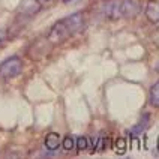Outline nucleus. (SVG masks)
<instances>
[{
    "mask_svg": "<svg viewBox=\"0 0 159 159\" xmlns=\"http://www.w3.org/2000/svg\"><path fill=\"white\" fill-rule=\"evenodd\" d=\"M71 36H72V33H71V30H69V27H68V24L65 23V20H60V21H57L51 27L47 39H48V42L51 45H60L66 39H69Z\"/></svg>",
    "mask_w": 159,
    "mask_h": 159,
    "instance_id": "7ed1b4c3",
    "label": "nucleus"
},
{
    "mask_svg": "<svg viewBox=\"0 0 159 159\" xmlns=\"http://www.w3.org/2000/svg\"><path fill=\"white\" fill-rule=\"evenodd\" d=\"M63 20H65V23L68 24L72 35L83 32L84 27H86V20H84V14H83V12H75V14L63 18Z\"/></svg>",
    "mask_w": 159,
    "mask_h": 159,
    "instance_id": "20e7f679",
    "label": "nucleus"
},
{
    "mask_svg": "<svg viewBox=\"0 0 159 159\" xmlns=\"http://www.w3.org/2000/svg\"><path fill=\"white\" fill-rule=\"evenodd\" d=\"M146 17L150 23H159V0H150L146 6Z\"/></svg>",
    "mask_w": 159,
    "mask_h": 159,
    "instance_id": "423d86ee",
    "label": "nucleus"
},
{
    "mask_svg": "<svg viewBox=\"0 0 159 159\" xmlns=\"http://www.w3.org/2000/svg\"><path fill=\"white\" fill-rule=\"evenodd\" d=\"M141 11V6L137 0H111L105 5V15L110 20L120 18H134Z\"/></svg>",
    "mask_w": 159,
    "mask_h": 159,
    "instance_id": "f257e3e1",
    "label": "nucleus"
},
{
    "mask_svg": "<svg viewBox=\"0 0 159 159\" xmlns=\"http://www.w3.org/2000/svg\"><path fill=\"white\" fill-rule=\"evenodd\" d=\"M149 101L153 107L159 108V81H156L150 89V95H149Z\"/></svg>",
    "mask_w": 159,
    "mask_h": 159,
    "instance_id": "1a4fd4ad",
    "label": "nucleus"
},
{
    "mask_svg": "<svg viewBox=\"0 0 159 159\" xmlns=\"http://www.w3.org/2000/svg\"><path fill=\"white\" fill-rule=\"evenodd\" d=\"M41 9H42V5L38 0H23L21 5L18 6V14L26 15V17H32V15L38 14Z\"/></svg>",
    "mask_w": 159,
    "mask_h": 159,
    "instance_id": "39448f33",
    "label": "nucleus"
},
{
    "mask_svg": "<svg viewBox=\"0 0 159 159\" xmlns=\"http://www.w3.org/2000/svg\"><path fill=\"white\" fill-rule=\"evenodd\" d=\"M23 72V62L18 56H11L0 65V78L11 80Z\"/></svg>",
    "mask_w": 159,
    "mask_h": 159,
    "instance_id": "f03ea898",
    "label": "nucleus"
},
{
    "mask_svg": "<svg viewBox=\"0 0 159 159\" xmlns=\"http://www.w3.org/2000/svg\"><path fill=\"white\" fill-rule=\"evenodd\" d=\"M149 120H150V116L149 114H143L141 120L138 122V123L134 126L132 129L129 131V134H131V137H138L140 134H143L146 129H147V126H149Z\"/></svg>",
    "mask_w": 159,
    "mask_h": 159,
    "instance_id": "6e6552de",
    "label": "nucleus"
},
{
    "mask_svg": "<svg viewBox=\"0 0 159 159\" xmlns=\"http://www.w3.org/2000/svg\"><path fill=\"white\" fill-rule=\"evenodd\" d=\"M63 2H65V3H69V2H72V0H63Z\"/></svg>",
    "mask_w": 159,
    "mask_h": 159,
    "instance_id": "4468645a",
    "label": "nucleus"
},
{
    "mask_svg": "<svg viewBox=\"0 0 159 159\" xmlns=\"http://www.w3.org/2000/svg\"><path fill=\"white\" fill-rule=\"evenodd\" d=\"M116 146H117V152H119V153H123L125 147H126V140H125V138H119L117 143H116Z\"/></svg>",
    "mask_w": 159,
    "mask_h": 159,
    "instance_id": "f8f14e48",
    "label": "nucleus"
},
{
    "mask_svg": "<svg viewBox=\"0 0 159 159\" xmlns=\"http://www.w3.org/2000/svg\"><path fill=\"white\" fill-rule=\"evenodd\" d=\"M5 38H6V33H5L3 30H0V44L5 41Z\"/></svg>",
    "mask_w": 159,
    "mask_h": 159,
    "instance_id": "ddd939ff",
    "label": "nucleus"
},
{
    "mask_svg": "<svg viewBox=\"0 0 159 159\" xmlns=\"http://www.w3.org/2000/svg\"><path fill=\"white\" fill-rule=\"evenodd\" d=\"M44 146H45V149H48L50 152H56L60 147V135L56 132L47 134V137H45V140H44Z\"/></svg>",
    "mask_w": 159,
    "mask_h": 159,
    "instance_id": "0eeeda50",
    "label": "nucleus"
},
{
    "mask_svg": "<svg viewBox=\"0 0 159 159\" xmlns=\"http://www.w3.org/2000/svg\"><path fill=\"white\" fill-rule=\"evenodd\" d=\"M77 147H78L80 152L87 150L89 149V140L86 138V137H80L78 140H77Z\"/></svg>",
    "mask_w": 159,
    "mask_h": 159,
    "instance_id": "9b49d317",
    "label": "nucleus"
},
{
    "mask_svg": "<svg viewBox=\"0 0 159 159\" xmlns=\"http://www.w3.org/2000/svg\"><path fill=\"white\" fill-rule=\"evenodd\" d=\"M74 146H75V141H74V138H72L71 135H68V137H65L63 138V143H62V147L65 152H71L74 149Z\"/></svg>",
    "mask_w": 159,
    "mask_h": 159,
    "instance_id": "9d476101",
    "label": "nucleus"
}]
</instances>
